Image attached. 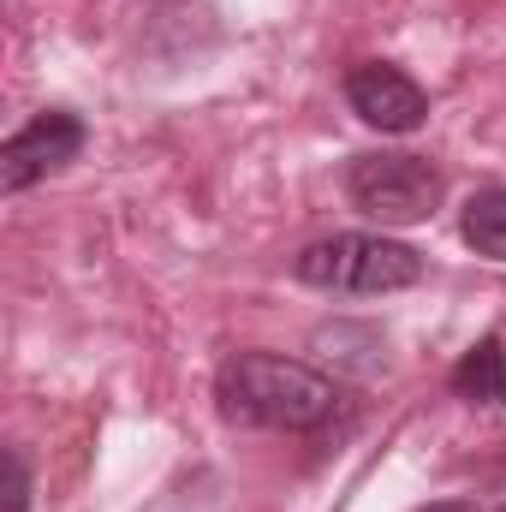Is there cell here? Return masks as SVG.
Here are the masks:
<instances>
[{
    "mask_svg": "<svg viewBox=\"0 0 506 512\" xmlns=\"http://www.w3.org/2000/svg\"><path fill=\"white\" fill-rule=\"evenodd\" d=\"M501 512H506V507H501Z\"/></svg>",
    "mask_w": 506,
    "mask_h": 512,
    "instance_id": "30bf717a",
    "label": "cell"
},
{
    "mask_svg": "<svg viewBox=\"0 0 506 512\" xmlns=\"http://www.w3.org/2000/svg\"><path fill=\"white\" fill-rule=\"evenodd\" d=\"M441 167L429 155H411V149H376V155H358L352 173H346V197L358 215H370L376 227H417L441 209Z\"/></svg>",
    "mask_w": 506,
    "mask_h": 512,
    "instance_id": "3957f363",
    "label": "cell"
},
{
    "mask_svg": "<svg viewBox=\"0 0 506 512\" xmlns=\"http://www.w3.org/2000/svg\"><path fill=\"white\" fill-rule=\"evenodd\" d=\"M417 512H477L471 501H429V507H417Z\"/></svg>",
    "mask_w": 506,
    "mask_h": 512,
    "instance_id": "9c48e42d",
    "label": "cell"
},
{
    "mask_svg": "<svg viewBox=\"0 0 506 512\" xmlns=\"http://www.w3.org/2000/svg\"><path fill=\"white\" fill-rule=\"evenodd\" d=\"M292 274L316 292H346V298H387L423 280V256L387 233H334L292 256Z\"/></svg>",
    "mask_w": 506,
    "mask_h": 512,
    "instance_id": "7a4b0ae2",
    "label": "cell"
},
{
    "mask_svg": "<svg viewBox=\"0 0 506 512\" xmlns=\"http://www.w3.org/2000/svg\"><path fill=\"white\" fill-rule=\"evenodd\" d=\"M346 102H352V114H358L364 126L387 131V137H405V131H417L429 120L423 84H417L411 72L387 66V60H358V66L346 72Z\"/></svg>",
    "mask_w": 506,
    "mask_h": 512,
    "instance_id": "5b68a950",
    "label": "cell"
},
{
    "mask_svg": "<svg viewBox=\"0 0 506 512\" xmlns=\"http://www.w3.org/2000/svg\"><path fill=\"white\" fill-rule=\"evenodd\" d=\"M6 512H30V465L18 447H6Z\"/></svg>",
    "mask_w": 506,
    "mask_h": 512,
    "instance_id": "ba28073f",
    "label": "cell"
},
{
    "mask_svg": "<svg viewBox=\"0 0 506 512\" xmlns=\"http://www.w3.org/2000/svg\"><path fill=\"white\" fill-rule=\"evenodd\" d=\"M453 393L471 399V405H506V346L501 334H483L459 364H453Z\"/></svg>",
    "mask_w": 506,
    "mask_h": 512,
    "instance_id": "8992f818",
    "label": "cell"
},
{
    "mask_svg": "<svg viewBox=\"0 0 506 512\" xmlns=\"http://www.w3.org/2000/svg\"><path fill=\"white\" fill-rule=\"evenodd\" d=\"M215 399L221 417L239 429H322L340 411V382L322 376L316 364L298 358H274V352H233L215 376Z\"/></svg>",
    "mask_w": 506,
    "mask_h": 512,
    "instance_id": "6da1fadb",
    "label": "cell"
},
{
    "mask_svg": "<svg viewBox=\"0 0 506 512\" xmlns=\"http://www.w3.org/2000/svg\"><path fill=\"white\" fill-rule=\"evenodd\" d=\"M459 233L465 245L489 262H506V185H483L465 197V215H459Z\"/></svg>",
    "mask_w": 506,
    "mask_h": 512,
    "instance_id": "52a82bcc",
    "label": "cell"
},
{
    "mask_svg": "<svg viewBox=\"0 0 506 512\" xmlns=\"http://www.w3.org/2000/svg\"><path fill=\"white\" fill-rule=\"evenodd\" d=\"M84 120L78 114H66V108H48V114H36L30 126H18L6 143H0V191L6 197H18V191H30L36 179H48V173H60V167H72L78 161V149H84Z\"/></svg>",
    "mask_w": 506,
    "mask_h": 512,
    "instance_id": "277c9868",
    "label": "cell"
}]
</instances>
